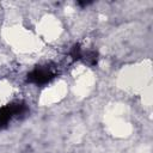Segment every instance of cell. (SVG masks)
<instances>
[{
  "instance_id": "cell-1",
  "label": "cell",
  "mask_w": 153,
  "mask_h": 153,
  "mask_svg": "<svg viewBox=\"0 0 153 153\" xmlns=\"http://www.w3.org/2000/svg\"><path fill=\"white\" fill-rule=\"evenodd\" d=\"M53 78H54V73L49 68H36L27 75V80L30 82L38 84V85L47 84Z\"/></svg>"
}]
</instances>
